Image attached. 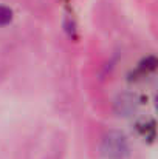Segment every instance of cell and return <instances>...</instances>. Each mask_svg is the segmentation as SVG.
Segmentation results:
<instances>
[{"mask_svg": "<svg viewBox=\"0 0 158 159\" xmlns=\"http://www.w3.org/2000/svg\"><path fill=\"white\" fill-rule=\"evenodd\" d=\"M101 152L108 159H122L129 152L127 138L119 131H110L103 139Z\"/></svg>", "mask_w": 158, "mask_h": 159, "instance_id": "1", "label": "cell"}, {"mask_svg": "<svg viewBox=\"0 0 158 159\" xmlns=\"http://www.w3.org/2000/svg\"><path fill=\"white\" fill-rule=\"evenodd\" d=\"M12 19V11L8 6H0V25L9 23Z\"/></svg>", "mask_w": 158, "mask_h": 159, "instance_id": "2", "label": "cell"}]
</instances>
